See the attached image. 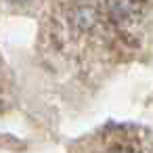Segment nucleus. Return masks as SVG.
<instances>
[{
  "instance_id": "nucleus-1",
  "label": "nucleus",
  "mask_w": 153,
  "mask_h": 153,
  "mask_svg": "<svg viewBox=\"0 0 153 153\" xmlns=\"http://www.w3.org/2000/svg\"><path fill=\"white\" fill-rule=\"evenodd\" d=\"M107 153H130V151H122V149H113V151H107Z\"/></svg>"
}]
</instances>
